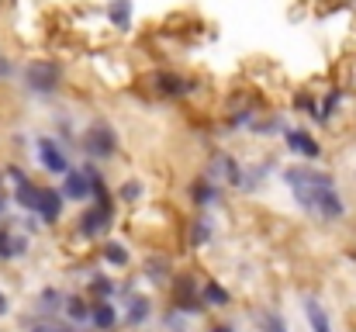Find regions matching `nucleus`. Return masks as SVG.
<instances>
[{"mask_svg": "<svg viewBox=\"0 0 356 332\" xmlns=\"http://www.w3.org/2000/svg\"><path fill=\"white\" fill-rule=\"evenodd\" d=\"M59 308H63V294H59L56 287H49V291L38 294V312H42V315H52V312H59Z\"/></svg>", "mask_w": 356, "mask_h": 332, "instance_id": "17", "label": "nucleus"}, {"mask_svg": "<svg viewBox=\"0 0 356 332\" xmlns=\"http://www.w3.org/2000/svg\"><path fill=\"white\" fill-rule=\"evenodd\" d=\"M24 84L35 90V94H52L59 87V66L56 63H31L24 70Z\"/></svg>", "mask_w": 356, "mask_h": 332, "instance_id": "4", "label": "nucleus"}, {"mask_svg": "<svg viewBox=\"0 0 356 332\" xmlns=\"http://www.w3.org/2000/svg\"><path fill=\"white\" fill-rule=\"evenodd\" d=\"M3 205H7V201H3V198H0V212H3Z\"/></svg>", "mask_w": 356, "mask_h": 332, "instance_id": "29", "label": "nucleus"}, {"mask_svg": "<svg viewBox=\"0 0 356 332\" xmlns=\"http://www.w3.org/2000/svg\"><path fill=\"white\" fill-rule=\"evenodd\" d=\"M90 291H94V294H111V280L94 277V280H90Z\"/></svg>", "mask_w": 356, "mask_h": 332, "instance_id": "26", "label": "nucleus"}, {"mask_svg": "<svg viewBox=\"0 0 356 332\" xmlns=\"http://www.w3.org/2000/svg\"><path fill=\"white\" fill-rule=\"evenodd\" d=\"M35 212L42 215V221H59V215H63V191H38V205H35Z\"/></svg>", "mask_w": 356, "mask_h": 332, "instance_id": "9", "label": "nucleus"}, {"mask_svg": "<svg viewBox=\"0 0 356 332\" xmlns=\"http://www.w3.org/2000/svg\"><path fill=\"white\" fill-rule=\"evenodd\" d=\"M108 225H111V208H101V205H97V208H87V212L80 215V225H76V228H80L83 239H94V235H101Z\"/></svg>", "mask_w": 356, "mask_h": 332, "instance_id": "6", "label": "nucleus"}, {"mask_svg": "<svg viewBox=\"0 0 356 332\" xmlns=\"http://www.w3.org/2000/svg\"><path fill=\"white\" fill-rule=\"evenodd\" d=\"M259 326H263V332H287L284 319H280V312H266V315H259Z\"/></svg>", "mask_w": 356, "mask_h": 332, "instance_id": "22", "label": "nucleus"}, {"mask_svg": "<svg viewBox=\"0 0 356 332\" xmlns=\"http://www.w3.org/2000/svg\"><path fill=\"white\" fill-rule=\"evenodd\" d=\"M3 312H7V301H3V294H0V315H3Z\"/></svg>", "mask_w": 356, "mask_h": 332, "instance_id": "28", "label": "nucleus"}, {"mask_svg": "<svg viewBox=\"0 0 356 332\" xmlns=\"http://www.w3.org/2000/svg\"><path fill=\"white\" fill-rule=\"evenodd\" d=\"M298 198V205L301 208H308V212H315L322 221H339L343 219V198L336 194V187H329V191H312V194H294Z\"/></svg>", "mask_w": 356, "mask_h": 332, "instance_id": "1", "label": "nucleus"}, {"mask_svg": "<svg viewBox=\"0 0 356 332\" xmlns=\"http://www.w3.org/2000/svg\"><path fill=\"white\" fill-rule=\"evenodd\" d=\"M305 315H308V326H312V332H332L325 308H322L315 298H308V301H305Z\"/></svg>", "mask_w": 356, "mask_h": 332, "instance_id": "12", "label": "nucleus"}, {"mask_svg": "<svg viewBox=\"0 0 356 332\" xmlns=\"http://www.w3.org/2000/svg\"><path fill=\"white\" fill-rule=\"evenodd\" d=\"M104 260H108L111 267H124V263H128V253H124L121 242H108V246H104Z\"/></svg>", "mask_w": 356, "mask_h": 332, "instance_id": "21", "label": "nucleus"}, {"mask_svg": "<svg viewBox=\"0 0 356 332\" xmlns=\"http://www.w3.org/2000/svg\"><path fill=\"white\" fill-rule=\"evenodd\" d=\"M83 149H87L94 159H111V156L118 152V135H115V128L104 125V121L90 125L87 135H83Z\"/></svg>", "mask_w": 356, "mask_h": 332, "instance_id": "3", "label": "nucleus"}, {"mask_svg": "<svg viewBox=\"0 0 356 332\" xmlns=\"http://www.w3.org/2000/svg\"><path fill=\"white\" fill-rule=\"evenodd\" d=\"M287 145H291V152H298V156H305V159H315V156L322 152V145H318L308 132H287Z\"/></svg>", "mask_w": 356, "mask_h": 332, "instance_id": "11", "label": "nucleus"}, {"mask_svg": "<svg viewBox=\"0 0 356 332\" xmlns=\"http://www.w3.org/2000/svg\"><path fill=\"white\" fill-rule=\"evenodd\" d=\"M201 305H215V308H225L229 305V291L222 284H204V294H201Z\"/></svg>", "mask_w": 356, "mask_h": 332, "instance_id": "16", "label": "nucleus"}, {"mask_svg": "<svg viewBox=\"0 0 356 332\" xmlns=\"http://www.w3.org/2000/svg\"><path fill=\"white\" fill-rule=\"evenodd\" d=\"M108 17L118 24V28H128V17H131V0H115L108 7Z\"/></svg>", "mask_w": 356, "mask_h": 332, "instance_id": "19", "label": "nucleus"}, {"mask_svg": "<svg viewBox=\"0 0 356 332\" xmlns=\"http://www.w3.org/2000/svg\"><path fill=\"white\" fill-rule=\"evenodd\" d=\"M152 87H156V94H163V97H187V94L194 90V84H191L187 77H177V73H156Z\"/></svg>", "mask_w": 356, "mask_h": 332, "instance_id": "7", "label": "nucleus"}, {"mask_svg": "<svg viewBox=\"0 0 356 332\" xmlns=\"http://www.w3.org/2000/svg\"><path fill=\"white\" fill-rule=\"evenodd\" d=\"M31 332H73V326L56 322V319H42V322H35V329H31Z\"/></svg>", "mask_w": 356, "mask_h": 332, "instance_id": "24", "label": "nucleus"}, {"mask_svg": "<svg viewBox=\"0 0 356 332\" xmlns=\"http://www.w3.org/2000/svg\"><path fill=\"white\" fill-rule=\"evenodd\" d=\"M0 77H10V63H7L3 56H0Z\"/></svg>", "mask_w": 356, "mask_h": 332, "instance_id": "27", "label": "nucleus"}, {"mask_svg": "<svg viewBox=\"0 0 356 332\" xmlns=\"http://www.w3.org/2000/svg\"><path fill=\"white\" fill-rule=\"evenodd\" d=\"M38 159L49 173H63V177L70 173V159H66V152L59 149L56 139H38Z\"/></svg>", "mask_w": 356, "mask_h": 332, "instance_id": "5", "label": "nucleus"}, {"mask_svg": "<svg viewBox=\"0 0 356 332\" xmlns=\"http://www.w3.org/2000/svg\"><path fill=\"white\" fill-rule=\"evenodd\" d=\"M191 198H194V205H215V201H218V184L197 180V184L191 187Z\"/></svg>", "mask_w": 356, "mask_h": 332, "instance_id": "14", "label": "nucleus"}, {"mask_svg": "<svg viewBox=\"0 0 356 332\" xmlns=\"http://www.w3.org/2000/svg\"><path fill=\"white\" fill-rule=\"evenodd\" d=\"M145 277H149L152 284H166V280H170V263L159 260V256H149V260H145Z\"/></svg>", "mask_w": 356, "mask_h": 332, "instance_id": "15", "label": "nucleus"}, {"mask_svg": "<svg viewBox=\"0 0 356 332\" xmlns=\"http://www.w3.org/2000/svg\"><path fill=\"white\" fill-rule=\"evenodd\" d=\"M63 198H73V201H87L90 198V177H87V170H70L63 177Z\"/></svg>", "mask_w": 356, "mask_h": 332, "instance_id": "8", "label": "nucleus"}, {"mask_svg": "<svg viewBox=\"0 0 356 332\" xmlns=\"http://www.w3.org/2000/svg\"><path fill=\"white\" fill-rule=\"evenodd\" d=\"M121 198H124V201H138V198H142V184H138V180L121 184Z\"/></svg>", "mask_w": 356, "mask_h": 332, "instance_id": "25", "label": "nucleus"}, {"mask_svg": "<svg viewBox=\"0 0 356 332\" xmlns=\"http://www.w3.org/2000/svg\"><path fill=\"white\" fill-rule=\"evenodd\" d=\"M66 315L73 322H90V305L83 298H66Z\"/></svg>", "mask_w": 356, "mask_h": 332, "instance_id": "18", "label": "nucleus"}, {"mask_svg": "<svg viewBox=\"0 0 356 332\" xmlns=\"http://www.w3.org/2000/svg\"><path fill=\"white\" fill-rule=\"evenodd\" d=\"M284 184L294 194H312V191H329L332 177L322 170H312V166H291V170H284Z\"/></svg>", "mask_w": 356, "mask_h": 332, "instance_id": "2", "label": "nucleus"}, {"mask_svg": "<svg viewBox=\"0 0 356 332\" xmlns=\"http://www.w3.org/2000/svg\"><path fill=\"white\" fill-rule=\"evenodd\" d=\"M149 312H152L149 298H131V301H128V312H124V322H128V326H142V322L149 319Z\"/></svg>", "mask_w": 356, "mask_h": 332, "instance_id": "13", "label": "nucleus"}, {"mask_svg": "<svg viewBox=\"0 0 356 332\" xmlns=\"http://www.w3.org/2000/svg\"><path fill=\"white\" fill-rule=\"evenodd\" d=\"M14 256V235L7 232V225L0 221V260H10Z\"/></svg>", "mask_w": 356, "mask_h": 332, "instance_id": "23", "label": "nucleus"}, {"mask_svg": "<svg viewBox=\"0 0 356 332\" xmlns=\"http://www.w3.org/2000/svg\"><path fill=\"white\" fill-rule=\"evenodd\" d=\"M208 239H211V225H208L204 219L191 221V242H194V246H204Z\"/></svg>", "mask_w": 356, "mask_h": 332, "instance_id": "20", "label": "nucleus"}, {"mask_svg": "<svg viewBox=\"0 0 356 332\" xmlns=\"http://www.w3.org/2000/svg\"><path fill=\"white\" fill-rule=\"evenodd\" d=\"M90 322H94V329L97 332H111L115 329V322H118L115 305H111V301H97V305H90Z\"/></svg>", "mask_w": 356, "mask_h": 332, "instance_id": "10", "label": "nucleus"}]
</instances>
